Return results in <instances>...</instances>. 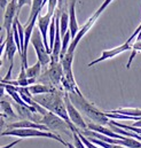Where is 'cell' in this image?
<instances>
[{
    "label": "cell",
    "mask_w": 141,
    "mask_h": 148,
    "mask_svg": "<svg viewBox=\"0 0 141 148\" xmlns=\"http://www.w3.org/2000/svg\"><path fill=\"white\" fill-rule=\"evenodd\" d=\"M68 94H69L71 102L75 105V107L79 111L84 112L91 119V122L97 123V124H101V125H108L109 124L110 121L107 117L106 112L99 110V108H97L93 103L88 102L85 99V97L81 94L80 90L77 91V92H70Z\"/></svg>",
    "instance_id": "obj_1"
},
{
    "label": "cell",
    "mask_w": 141,
    "mask_h": 148,
    "mask_svg": "<svg viewBox=\"0 0 141 148\" xmlns=\"http://www.w3.org/2000/svg\"><path fill=\"white\" fill-rule=\"evenodd\" d=\"M1 136H14L18 138H48L54 139L63 145L67 146V143L59 136L51 131H41L38 129H13V130H5L1 132Z\"/></svg>",
    "instance_id": "obj_2"
},
{
    "label": "cell",
    "mask_w": 141,
    "mask_h": 148,
    "mask_svg": "<svg viewBox=\"0 0 141 148\" xmlns=\"http://www.w3.org/2000/svg\"><path fill=\"white\" fill-rule=\"evenodd\" d=\"M31 44H32V46H34L36 51L37 59L41 63V66L46 67V66L51 64L52 58H51V54L48 53V51H47V48L44 44V39H42L41 32H40L39 29H35L34 35L31 37Z\"/></svg>",
    "instance_id": "obj_3"
},
{
    "label": "cell",
    "mask_w": 141,
    "mask_h": 148,
    "mask_svg": "<svg viewBox=\"0 0 141 148\" xmlns=\"http://www.w3.org/2000/svg\"><path fill=\"white\" fill-rule=\"evenodd\" d=\"M63 77V68H62V63L60 62H51L49 68L47 69V71L40 77V80H46L49 86L56 87L61 91H63L62 87H60L61 84V79Z\"/></svg>",
    "instance_id": "obj_4"
},
{
    "label": "cell",
    "mask_w": 141,
    "mask_h": 148,
    "mask_svg": "<svg viewBox=\"0 0 141 148\" xmlns=\"http://www.w3.org/2000/svg\"><path fill=\"white\" fill-rule=\"evenodd\" d=\"M40 124L46 125L49 130L52 131H60V132H64L67 134H71L69 130L71 131L70 126L67 124V122L64 119H62L61 117H59L57 115H55L52 111H47V114H45L41 119H40ZM72 132V131H71Z\"/></svg>",
    "instance_id": "obj_5"
},
{
    "label": "cell",
    "mask_w": 141,
    "mask_h": 148,
    "mask_svg": "<svg viewBox=\"0 0 141 148\" xmlns=\"http://www.w3.org/2000/svg\"><path fill=\"white\" fill-rule=\"evenodd\" d=\"M112 1H114V0H105V1L102 2V5L99 7V9H98V10H97V12H95V13H94V14H93L88 20H87V22L83 25V28L79 30V32L77 34V36L71 40V47H72V48H76V46L79 44V41L81 40V38L87 34V31H90V29L93 27V24L95 23V21L98 20V17L103 13V10L106 9L107 7H108Z\"/></svg>",
    "instance_id": "obj_6"
},
{
    "label": "cell",
    "mask_w": 141,
    "mask_h": 148,
    "mask_svg": "<svg viewBox=\"0 0 141 148\" xmlns=\"http://www.w3.org/2000/svg\"><path fill=\"white\" fill-rule=\"evenodd\" d=\"M64 102H66V106H67V110H68V114H69V117H70L71 122L73 123V125L79 130H87L88 129L87 127V123L81 117L80 111L78 110L75 107V105L71 102L69 94L67 92H64Z\"/></svg>",
    "instance_id": "obj_7"
},
{
    "label": "cell",
    "mask_w": 141,
    "mask_h": 148,
    "mask_svg": "<svg viewBox=\"0 0 141 148\" xmlns=\"http://www.w3.org/2000/svg\"><path fill=\"white\" fill-rule=\"evenodd\" d=\"M18 15V3L17 0H10L8 3L5 13H3V20H2V28L6 30V32H10L13 28V23L15 17Z\"/></svg>",
    "instance_id": "obj_8"
},
{
    "label": "cell",
    "mask_w": 141,
    "mask_h": 148,
    "mask_svg": "<svg viewBox=\"0 0 141 148\" xmlns=\"http://www.w3.org/2000/svg\"><path fill=\"white\" fill-rule=\"evenodd\" d=\"M127 49H132L131 41H129V40H126V42L122 44L120 46H117V47L111 48V49H106V51H103V52L101 53V56H100L99 59H97V60L90 62L87 66H88V67H93L94 64H97V63H99V62H102V61H106L108 59H112V58H115L116 55H118V54H120V53H123V52H125V51H127Z\"/></svg>",
    "instance_id": "obj_9"
},
{
    "label": "cell",
    "mask_w": 141,
    "mask_h": 148,
    "mask_svg": "<svg viewBox=\"0 0 141 148\" xmlns=\"http://www.w3.org/2000/svg\"><path fill=\"white\" fill-rule=\"evenodd\" d=\"M6 130H13V129H38L41 131H51L46 125L44 124H39L29 119H22L18 122H14V123H9L6 126Z\"/></svg>",
    "instance_id": "obj_10"
},
{
    "label": "cell",
    "mask_w": 141,
    "mask_h": 148,
    "mask_svg": "<svg viewBox=\"0 0 141 148\" xmlns=\"http://www.w3.org/2000/svg\"><path fill=\"white\" fill-rule=\"evenodd\" d=\"M5 42H6V47H5V56L8 59V61H9V66H10V67H14V56H15L16 51L18 52V49H17V45H16L15 39H14L13 31H10V32L7 34V37H6Z\"/></svg>",
    "instance_id": "obj_11"
},
{
    "label": "cell",
    "mask_w": 141,
    "mask_h": 148,
    "mask_svg": "<svg viewBox=\"0 0 141 148\" xmlns=\"http://www.w3.org/2000/svg\"><path fill=\"white\" fill-rule=\"evenodd\" d=\"M87 127L88 130L91 131H94V132H98V133H101L103 136L107 137H110V138H116V139H124L125 137L116 133L114 130H111L110 127H107L106 125H101V124H97V123H93V122H88L87 123Z\"/></svg>",
    "instance_id": "obj_12"
},
{
    "label": "cell",
    "mask_w": 141,
    "mask_h": 148,
    "mask_svg": "<svg viewBox=\"0 0 141 148\" xmlns=\"http://www.w3.org/2000/svg\"><path fill=\"white\" fill-rule=\"evenodd\" d=\"M76 1L77 0H71L70 5H69V12H68L69 13V30L71 32L72 39L79 32V27H78V22L76 17Z\"/></svg>",
    "instance_id": "obj_13"
},
{
    "label": "cell",
    "mask_w": 141,
    "mask_h": 148,
    "mask_svg": "<svg viewBox=\"0 0 141 148\" xmlns=\"http://www.w3.org/2000/svg\"><path fill=\"white\" fill-rule=\"evenodd\" d=\"M29 90L32 93V95H40V94L52 93L56 90V87H52V86L45 85V84H34V85L29 86Z\"/></svg>",
    "instance_id": "obj_14"
},
{
    "label": "cell",
    "mask_w": 141,
    "mask_h": 148,
    "mask_svg": "<svg viewBox=\"0 0 141 148\" xmlns=\"http://www.w3.org/2000/svg\"><path fill=\"white\" fill-rule=\"evenodd\" d=\"M0 107H1V117L2 118H12V119L17 118V115L14 112L13 108H12V105L7 100L1 99Z\"/></svg>",
    "instance_id": "obj_15"
},
{
    "label": "cell",
    "mask_w": 141,
    "mask_h": 148,
    "mask_svg": "<svg viewBox=\"0 0 141 148\" xmlns=\"http://www.w3.org/2000/svg\"><path fill=\"white\" fill-rule=\"evenodd\" d=\"M44 7V0H34L32 1V5H31V12H30V15H29V18H28V22H31L35 17H38L40 15V12Z\"/></svg>",
    "instance_id": "obj_16"
},
{
    "label": "cell",
    "mask_w": 141,
    "mask_h": 148,
    "mask_svg": "<svg viewBox=\"0 0 141 148\" xmlns=\"http://www.w3.org/2000/svg\"><path fill=\"white\" fill-rule=\"evenodd\" d=\"M111 114H122L125 116H132V117H141V109L139 108H120V109H115L110 110Z\"/></svg>",
    "instance_id": "obj_17"
},
{
    "label": "cell",
    "mask_w": 141,
    "mask_h": 148,
    "mask_svg": "<svg viewBox=\"0 0 141 148\" xmlns=\"http://www.w3.org/2000/svg\"><path fill=\"white\" fill-rule=\"evenodd\" d=\"M68 28H69V13L63 12L60 15V30H61V36H62V38L67 34Z\"/></svg>",
    "instance_id": "obj_18"
},
{
    "label": "cell",
    "mask_w": 141,
    "mask_h": 148,
    "mask_svg": "<svg viewBox=\"0 0 141 148\" xmlns=\"http://www.w3.org/2000/svg\"><path fill=\"white\" fill-rule=\"evenodd\" d=\"M70 39H72L71 37V32L70 30L67 31V34L63 36L62 38V51H61V55H60V61L64 58V55L68 53V49H69V46H70Z\"/></svg>",
    "instance_id": "obj_19"
},
{
    "label": "cell",
    "mask_w": 141,
    "mask_h": 148,
    "mask_svg": "<svg viewBox=\"0 0 141 148\" xmlns=\"http://www.w3.org/2000/svg\"><path fill=\"white\" fill-rule=\"evenodd\" d=\"M41 68H42V66H41V63H40L39 61L36 62L34 66L29 67V68L27 69V76H28V78H36V79H37V78L40 76Z\"/></svg>",
    "instance_id": "obj_20"
},
{
    "label": "cell",
    "mask_w": 141,
    "mask_h": 148,
    "mask_svg": "<svg viewBox=\"0 0 141 148\" xmlns=\"http://www.w3.org/2000/svg\"><path fill=\"white\" fill-rule=\"evenodd\" d=\"M32 1L34 0H17V3H18V13L21 12V9H22V7H24V6H27V5H32Z\"/></svg>",
    "instance_id": "obj_21"
},
{
    "label": "cell",
    "mask_w": 141,
    "mask_h": 148,
    "mask_svg": "<svg viewBox=\"0 0 141 148\" xmlns=\"http://www.w3.org/2000/svg\"><path fill=\"white\" fill-rule=\"evenodd\" d=\"M132 49L137 51V52H141V40H137L133 45H132Z\"/></svg>",
    "instance_id": "obj_22"
},
{
    "label": "cell",
    "mask_w": 141,
    "mask_h": 148,
    "mask_svg": "<svg viewBox=\"0 0 141 148\" xmlns=\"http://www.w3.org/2000/svg\"><path fill=\"white\" fill-rule=\"evenodd\" d=\"M21 140H22V138H20V139H17V140H15V141H13V143H10L9 145H7V146H2L1 148H12L14 147L16 144H18V143H21Z\"/></svg>",
    "instance_id": "obj_23"
},
{
    "label": "cell",
    "mask_w": 141,
    "mask_h": 148,
    "mask_svg": "<svg viewBox=\"0 0 141 148\" xmlns=\"http://www.w3.org/2000/svg\"><path fill=\"white\" fill-rule=\"evenodd\" d=\"M67 1H68V0H57V2H59L57 8H59V9H62V7H64V5L67 3Z\"/></svg>",
    "instance_id": "obj_24"
},
{
    "label": "cell",
    "mask_w": 141,
    "mask_h": 148,
    "mask_svg": "<svg viewBox=\"0 0 141 148\" xmlns=\"http://www.w3.org/2000/svg\"><path fill=\"white\" fill-rule=\"evenodd\" d=\"M132 126H136V127H141V119H140V121H137L134 124H132Z\"/></svg>",
    "instance_id": "obj_25"
},
{
    "label": "cell",
    "mask_w": 141,
    "mask_h": 148,
    "mask_svg": "<svg viewBox=\"0 0 141 148\" xmlns=\"http://www.w3.org/2000/svg\"><path fill=\"white\" fill-rule=\"evenodd\" d=\"M67 147L68 148H76L75 147V145H73V144H71V143H67Z\"/></svg>",
    "instance_id": "obj_26"
}]
</instances>
